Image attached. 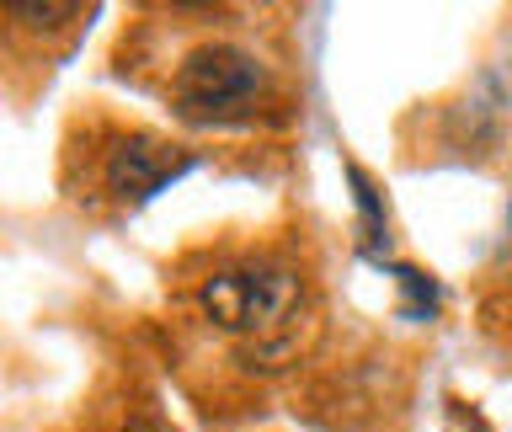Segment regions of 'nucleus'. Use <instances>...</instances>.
<instances>
[{
	"label": "nucleus",
	"mask_w": 512,
	"mask_h": 432,
	"mask_svg": "<svg viewBox=\"0 0 512 432\" xmlns=\"http://www.w3.org/2000/svg\"><path fill=\"white\" fill-rule=\"evenodd\" d=\"M299 299L304 288L288 267L278 262H240V267H224L214 272L203 288H198V304L203 315L214 320L219 331L230 336H267L288 326L299 315Z\"/></svg>",
	"instance_id": "2"
},
{
	"label": "nucleus",
	"mask_w": 512,
	"mask_h": 432,
	"mask_svg": "<svg viewBox=\"0 0 512 432\" xmlns=\"http://www.w3.org/2000/svg\"><path fill=\"white\" fill-rule=\"evenodd\" d=\"M6 16H16V22H32V27H59L64 16H80V6H64V0H48V6H38V0H11Z\"/></svg>",
	"instance_id": "6"
},
{
	"label": "nucleus",
	"mask_w": 512,
	"mask_h": 432,
	"mask_svg": "<svg viewBox=\"0 0 512 432\" xmlns=\"http://www.w3.org/2000/svg\"><path fill=\"white\" fill-rule=\"evenodd\" d=\"M198 160L182 155L176 144H160L150 134H134V139H118L107 155V187L118 203H150L155 192H166L176 176H187Z\"/></svg>",
	"instance_id": "3"
},
{
	"label": "nucleus",
	"mask_w": 512,
	"mask_h": 432,
	"mask_svg": "<svg viewBox=\"0 0 512 432\" xmlns=\"http://www.w3.org/2000/svg\"><path fill=\"white\" fill-rule=\"evenodd\" d=\"M395 278H400V288H406V304H400V310H406L411 320H427L432 310H438V288H432L416 267H395Z\"/></svg>",
	"instance_id": "5"
},
{
	"label": "nucleus",
	"mask_w": 512,
	"mask_h": 432,
	"mask_svg": "<svg viewBox=\"0 0 512 432\" xmlns=\"http://www.w3.org/2000/svg\"><path fill=\"white\" fill-rule=\"evenodd\" d=\"M507 251H512V214H507Z\"/></svg>",
	"instance_id": "7"
},
{
	"label": "nucleus",
	"mask_w": 512,
	"mask_h": 432,
	"mask_svg": "<svg viewBox=\"0 0 512 432\" xmlns=\"http://www.w3.org/2000/svg\"><path fill=\"white\" fill-rule=\"evenodd\" d=\"M262 86H267V75H262V64H256V54H246V48H235V43H203L176 64L171 107H176V118H187L198 128L240 123L256 107Z\"/></svg>",
	"instance_id": "1"
},
{
	"label": "nucleus",
	"mask_w": 512,
	"mask_h": 432,
	"mask_svg": "<svg viewBox=\"0 0 512 432\" xmlns=\"http://www.w3.org/2000/svg\"><path fill=\"white\" fill-rule=\"evenodd\" d=\"M352 176V192H358V208H363V251L379 256V235H384V208L374 198V187H368L363 171H347Z\"/></svg>",
	"instance_id": "4"
}]
</instances>
